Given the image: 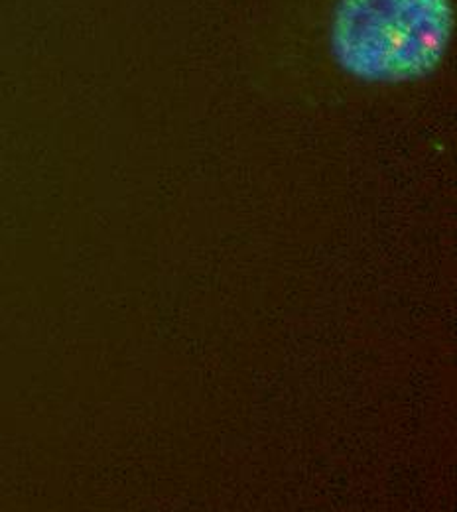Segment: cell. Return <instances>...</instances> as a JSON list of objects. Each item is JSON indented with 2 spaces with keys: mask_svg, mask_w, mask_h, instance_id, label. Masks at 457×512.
Wrapping results in <instances>:
<instances>
[{
  "mask_svg": "<svg viewBox=\"0 0 457 512\" xmlns=\"http://www.w3.org/2000/svg\"><path fill=\"white\" fill-rule=\"evenodd\" d=\"M452 34V0H339L331 52L357 79L414 81L442 64Z\"/></svg>",
  "mask_w": 457,
  "mask_h": 512,
  "instance_id": "obj_1",
  "label": "cell"
}]
</instances>
